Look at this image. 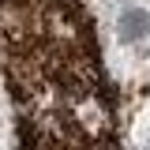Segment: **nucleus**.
<instances>
[{
	"label": "nucleus",
	"mask_w": 150,
	"mask_h": 150,
	"mask_svg": "<svg viewBox=\"0 0 150 150\" xmlns=\"http://www.w3.org/2000/svg\"><path fill=\"white\" fill-rule=\"evenodd\" d=\"M116 26H120V41H128V45L146 41V38H150V11H146V8H128Z\"/></svg>",
	"instance_id": "nucleus-1"
}]
</instances>
